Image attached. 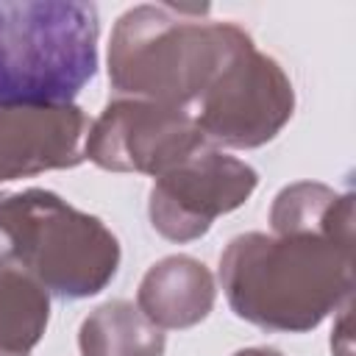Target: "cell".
Returning <instances> with one entry per match:
<instances>
[{"instance_id":"1","label":"cell","mask_w":356,"mask_h":356,"mask_svg":"<svg viewBox=\"0 0 356 356\" xmlns=\"http://www.w3.org/2000/svg\"><path fill=\"white\" fill-rule=\"evenodd\" d=\"M217 281L239 320L306 334L353 298V245L323 234L248 231L220 253Z\"/></svg>"},{"instance_id":"2","label":"cell","mask_w":356,"mask_h":356,"mask_svg":"<svg viewBox=\"0 0 356 356\" xmlns=\"http://www.w3.org/2000/svg\"><path fill=\"white\" fill-rule=\"evenodd\" d=\"M206 14L209 6L175 3H142L122 11L106 53L114 95L192 114L217 75L253 44L242 25Z\"/></svg>"},{"instance_id":"3","label":"cell","mask_w":356,"mask_h":356,"mask_svg":"<svg viewBox=\"0 0 356 356\" xmlns=\"http://www.w3.org/2000/svg\"><path fill=\"white\" fill-rule=\"evenodd\" d=\"M0 256L31 273L50 298L83 300L114 281L122 250L100 217L31 186L0 192Z\"/></svg>"},{"instance_id":"4","label":"cell","mask_w":356,"mask_h":356,"mask_svg":"<svg viewBox=\"0 0 356 356\" xmlns=\"http://www.w3.org/2000/svg\"><path fill=\"white\" fill-rule=\"evenodd\" d=\"M97 39L95 3L0 0V103H75L97 72Z\"/></svg>"},{"instance_id":"5","label":"cell","mask_w":356,"mask_h":356,"mask_svg":"<svg viewBox=\"0 0 356 356\" xmlns=\"http://www.w3.org/2000/svg\"><path fill=\"white\" fill-rule=\"evenodd\" d=\"M295 114V86L278 58L245 47L192 108V122L214 147L253 150L273 142Z\"/></svg>"},{"instance_id":"6","label":"cell","mask_w":356,"mask_h":356,"mask_svg":"<svg viewBox=\"0 0 356 356\" xmlns=\"http://www.w3.org/2000/svg\"><path fill=\"white\" fill-rule=\"evenodd\" d=\"M203 147L209 142L186 111L136 97H111L89 122L83 159L108 172L159 178Z\"/></svg>"},{"instance_id":"7","label":"cell","mask_w":356,"mask_h":356,"mask_svg":"<svg viewBox=\"0 0 356 356\" xmlns=\"http://www.w3.org/2000/svg\"><path fill=\"white\" fill-rule=\"evenodd\" d=\"M259 186V172L220 147H203L159 175L147 195V217L170 242H195L217 217L236 211Z\"/></svg>"},{"instance_id":"8","label":"cell","mask_w":356,"mask_h":356,"mask_svg":"<svg viewBox=\"0 0 356 356\" xmlns=\"http://www.w3.org/2000/svg\"><path fill=\"white\" fill-rule=\"evenodd\" d=\"M89 117L78 103H0V184L83 164Z\"/></svg>"},{"instance_id":"9","label":"cell","mask_w":356,"mask_h":356,"mask_svg":"<svg viewBox=\"0 0 356 356\" xmlns=\"http://www.w3.org/2000/svg\"><path fill=\"white\" fill-rule=\"evenodd\" d=\"M217 300L211 270L186 253L150 264L136 286V309L161 331H184L203 323Z\"/></svg>"},{"instance_id":"10","label":"cell","mask_w":356,"mask_h":356,"mask_svg":"<svg viewBox=\"0 0 356 356\" xmlns=\"http://www.w3.org/2000/svg\"><path fill=\"white\" fill-rule=\"evenodd\" d=\"M353 192L320 181L286 184L270 206V234H323L353 245Z\"/></svg>"},{"instance_id":"11","label":"cell","mask_w":356,"mask_h":356,"mask_svg":"<svg viewBox=\"0 0 356 356\" xmlns=\"http://www.w3.org/2000/svg\"><path fill=\"white\" fill-rule=\"evenodd\" d=\"M164 331L125 298L100 303L78 328L81 356H164Z\"/></svg>"},{"instance_id":"12","label":"cell","mask_w":356,"mask_h":356,"mask_svg":"<svg viewBox=\"0 0 356 356\" xmlns=\"http://www.w3.org/2000/svg\"><path fill=\"white\" fill-rule=\"evenodd\" d=\"M50 323V292L0 256V356H31Z\"/></svg>"},{"instance_id":"13","label":"cell","mask_w":356,"mask_h":356,"mask_svg":"<svg viewBox=\"0 0 356 356\" xmlns=\"http://www.w3.org/2000/svg\"><path fill=\"white\" fill-rule=\"evenodd\" d=\"M350 309H353V303L348 300V303L339 309V317H337V323H334V331H331V353H334V356H353Z\"/></svg>"},{"instance_id":"14","label":"cell","mask_w":356,"mask_h":356,"mask_svg":"<svg viewBox=\"0 0 356 356\" xmlns=\"http://www.w3.org/2000/svg\"><path fill=\"white\" fill-rule=\"evenodd\" d=\"M231 356H284V353H281V350H275V348L253 345V348H242V350H236V353H231Z\"/></svg>"}]
</instances>
